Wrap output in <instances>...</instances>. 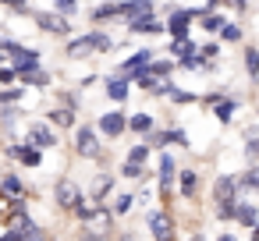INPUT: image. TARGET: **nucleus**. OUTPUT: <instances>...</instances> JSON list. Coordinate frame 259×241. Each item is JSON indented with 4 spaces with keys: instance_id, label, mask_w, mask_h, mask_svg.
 <instances>
[{
    "instance_id": "nucleus-1",
    "label": "nucleus",
    "mask_w": 259,
    "mask_h": 241,
    "mask_svg": "<svg viewBox=\"0 0 259 241\" xmlns=\"http://www.w3.org/2000/svg\"><path fill=\"white\" fill-rule=\"evenodd\" d=\"M238 195H241V177H234V174L217 177L213 199H217V216L220 220H238V202H241Z\"/></svg>"
},
{
    "instance_id": "nucleus-2",
    "label": "nucleus",
    "mask_w": 259,
    "mask_h": 241,
    "mask_svg": "<svg viewBox=\"0 0 259 241\" xmlns=\"http://www.w3.org/2000/svg\"><path fill=\"white\" fill-rule=\"evenodd\" d=\"M121 43H114L103 29H89L85 36H75L68 39V57H93V54H110L117 50Z\"/></svg>"
},
{
    "instance_id": "nucleus-3",
    "label": "nucleus",
    "mask_w": 259,
    "mask_h": 241,
    "mask_svg": "<svg viewBox=\"0 0 259 241\" xmlns=\"http://www.w3.org/2000/svg\"><path fill=\"white\" fill-rule=\"evenodd\" d=\"M96 131H100V128H93V124H78V128H75V153H78L82 160H100V156H103Z\"/></svg>"
},
{
    "instance_id": "nucleus-4",
    "label": "nucleus",
    "mask_w": 259,
    "mask_h": 241,
    "mask_svg": "<svg viewBox=\"0 0 259 241\" xmlns=\"http://www.w3.org/2000/svg\"><path fill=\"white\" fill-rule=\"evenodd\" d=\"M54 199H57V206H61V209H68V213H78V209L85 206V195H82V188H78V184H71V181H57V191H54Z\"/></svg>"
},
{
    "instance_id": "nucleus-5",
    "label": "nucleus",
    "mask_w": 259,
    "mask_h": 241,
    "mask_svg": "<svg viewBox=\"0 0 259 241\" xmlns=\"http://www.w3.org/2000/svg\"><path fill=\"white\" fill-rule=\"evenodd\" d=\"M36 25L47 36H71V22L57 11H36Z\"/></svg>"
},
{
    "instance_id": "nucleus-6",
    "label": "nucleus",
    "mask_w": 259,
    "mask_h": 241,
    "mask_svg": "<svg viewBox=\"0 0 259 241\" xmlns=\"http://www.w3.org/2000/svg\"><path fill=\"white\" fill-rule=\"evenodd\" d=\"M153 61H156V54H153L149 46H139L135 54H128V57H124V61L117 64V75H128V78H132V75L146 71V68H149Z\"/></svg>"
},
{
    "instance_id": "nucleus-7",
    "label": "nucleus",
    "mask_w": 259,
    "mask_h": 241,
    "mask_svg": "<svg viewBox=\"0 0 259 241\" xmlns=\"http://www.w3.org/2000/svg\"><path fill=\"white\" fill-rule=\"evenodd\" d=\"M192 22H195V11H192V8H174V11L167 15V32H170L174 39H188Z\"/></svg>"
},
{
    "instance_id": "nucleus-8",
    "label": "nucleus",
    "mask_w": 259,
    "mask_h": 241,
    "mask_svg": "<svg viewBox=\"0 0 259 241\" xmlns=\"http://www.w3.org/2000/svg\"><path fill=\"white\" fill-rule=\"evenodd\" d=\"M8 156H15V160H22L25 167H39L43 163V149L25 135V142H15V146H8Z\"/></svg>"
},
{
    "instance_id": "nucleus-9",
    "label": "nucleus",
    "mask_w": 259,
    "mask_h": 241,
    "mask_svg": "<svg viewBox=\"0 0 259 241\" xmlns=\"http://www.w3.org/2000/svg\"><path fill=\"white\" fill-rule=\"evenodd\" d=\"M11 64L18 68V71H36V68H43V54L36 50V46H15L11 50Z\"/></svg>"
},
{
    "instance_id": "nucleus-10",
    "label": "nucleus",
    "mask_w": 259,
    "mask_h": 241,
    "mask_svg": "<svg viewBox=\"0 0 259 241\" xmlns=\"http://www.w3.org/2000/svg\"><path fill=\"white\" fill-rule=\"evenodd\" d=\"M132 85H135V82H132L128 75H117V71H114V75H107V82H103V92H107V100H114V103H124V100L132 96Z\"/></svg>"
},
{
    "instance_id": "nucleus-11",
    "label": "nucleus",
    "mask_w": 259,
    "mask_h": 241,
    "mask_svg": "<svg viewBox=\"0 0 259 241\" xmlns=\"http://www.w3.org/2000/svg\"><path fill=\"white\" fill-rule=\"evenodd\" d=\"M96 128H100L103 135L117 138V135H124V131H128V114H124V110H110V114H100Z\"/></svg>"
},
{
    "instance_id": "nucleus-12",
    "label": "nucleus",
    "mask_w": 259,
    "mask_h": 241,
    "mask_svg": "<svg viewBox=\"0 0 259 241\" xmlns=\"http://www.w3.org/2000/svg\"><path fill=\"white\" fill-rule=\"evenodd\" d=\"M128 32L132 36H160V32H167V22H160L156 15H142V18L128 22Z\"/></svg>"
},
{
    "instance_id": "nucleus-13",
    "label": "nucleus",
    "mask_w": 259,
    "mask_h": 241,
    "mask_svg": "<svg viewBox=\"0 0 259 241\" xmlns=\"http://www.w3.org/2000/svg\"><path fill=\"white\" fill-rule=\"evenodd\" d=\"M209 64H213V61H206L202 46H195V43H192V46L178 57V68H181V71H206Z\"/></svg>"
},
{
    "instance_id": "nucleus-14",
    "label": "nucleus",
    "mask_w": 259,
    "mask_h": 241,
    "mask_svg": "<svg viewBox=\"0 0 259 241\" xmlns=\"http://www.w3.org/2000/svg\"><path fill=\"white\" fill-rule=\"evenodd\" d=\"M178 174H181V170H178V160H174L170 153H163L160 163H156V177H160V191H163V195L170 191V184H174Z\"/></svg>"
},
{
    "instance_id": "nucleus-15",
    "label": "nucleus",
    "mask_w": 259,
    "mask_h": 241,
    "mask_svg": "<svg viewBox=\"0 0 259 241\" xmlns=\"http://www.w3.org/2000/svg\"><path fill=\"white\" fill-rule=\"evenodd\" d=\"M149 230L153 241H174V220L167 213H149Z\"/></svg>"
},
{
    "instance_id": "nucleus-16",
    "label": "nucleus",
    "mask_w": 259,
    "mask_h": 241,
    "mask_svg": "<svg viewBox=\"0 0 259 241\" xmlns=\"http://www.w3.org/2000/svg\"><path fill=\"white\" fill-rule=\"evenodd\" d=\"M39 149H54L57 146V131L50 128V124H29V131H25Z\"/></svg>"
},
{
    "instance_id": "nucleus-17",
    "label": "nucleus",
    "mask_w": 259,
    "mask_h": 241,
    "mask_svg": "<svg viewBox=\"0 0 259 241\" xmlns=\"http://www.w3.org/2000/svg\"><path fill=\"white\" fill-rule=\"evenodd\" d=\"M128 131H135V135H149V131H156V124H153V114H146V110H139V114H128Z\"/></svg>"
},
{
    "instance_id": "nucleus-18",
    "label": "nucleus",
    "mask_w": 259,
    "mask_h": 241,
    "mask_svg": "<svg viewBox=\"0 0 259 241\" xmlns=\"http://www.w3.org/2000/svg\"><path fill=\"white\" fill-rule=\"evenodd\" d=\"M238 103H241L238 96H224V100L213 107V117H217L220 124H231V121H234V110H238Z\"/></svg>"
},
{
    "instance_id": "nucleus-19",
    "label": "nucleus",
    "mask_w": 259,
    "mask_h": 241,
    "mask_svg": "<svg viewBox=\"0 0 259 241\" xmlns=\"http://www.w3.org/2000/svg\"><path fill=\"white\" fill-rule=\"evenodd\" d=\"M47 121H50V124H61V128H78V117H75L71 107H54V110L47 114Z\"/></svg>"
},
{
    "instance_id": "nucleus-20",
    "label": "nucleus",
    "mask_w": 259,
    "mask_h": 241,
    "mask_svg": "<svg viewBox=\"0 0 259 241\" xmlns=\"http://www.w3.org/2000/svg\"><path fill=\"white\" fill-rule=\"evenodd\" d=\"M18 82H22V85H32V89H47V85H50V75H47L43 68H36V71H18Z\"/></svg>"
},
{
    "instance_id": "nucleus-21",
    "label": "nucleus",
    "mask_w": 259,
    "mask_h": 241,
    "mask_svg": "<svg viewBox=\"0 0 259 241\" xmlns=\"http://www.w3.org/2000/svg\"><path fill=\"white\" fill-rule=\"evenodd\" d=\"M114 191V177L110 174H100L96 177V188H93V202L96 206H107V195Z\"/></svg>"
},
{
    "instance_id": "nucleus-22",
    "label": "nucleus",
    "mask_w": 259,
    "mask_h": 241,
    "mask_svg": "<svg viewBox=\"0 0 259 241\" xmlns=\"http://www.w3.org/2000/svg\"><path fill=\"white\" fill-rule=\"evenodd\" d=\"M89 18L100 25V22H114V18H121V4H100V8H93L89 11Z\"/></svg>"
},
{
    "instance_id": "nucleus-23",
    "label": "nucleus",
    "mask_w": 259,
    "mask_h": 241,
    "mask_svg": "<svg viewBox=\"0 0 259 241\" xmlns=\"http://www.w3.org/2000/svg\"><path fill=\"white\" fill-rule=\"evenodd\" d=\"M178 181H181V199H195V191H199V174H195V170H181Z\"/></svg>"
},
{
    "instance_id": "nucleus-24",
    "label": "nucleus",
    "mask_w": 259,
    "mask_h": 241,
    "mask_svg": "<svg viewBox=\"0 0 259 241\" xmlns=\"http://www.w3.org/2000/svg\"><path fill=\"white\" fill-rule=\"evenodd\" d=\"M241 64H245V75H248L252 82H259V50H255V46H245Z\"/></svg>"
},
{
    "instance_id": "nucleus-25",
    "label": "nucleus",
    "mask_w": 259,
    "mask_h": 241,
    "mask_svg": "<svg viewBox=\"0 0 259 241\" xmlns=\"http://www.w3.org/2000/svg\"><path fill=\"white\" fill-rule=\"evenodd\" d=\"M174 107H188V103H202V96L199 92H188V89H178V85H170V96H167Z\"/></svg>"
},
{
    "instance_id": "nucleus-26",
    "label": "nucleus",
    "mask_w": 259,
    "mask_h": 241,
    "mask_svg": "<svg viewBox=\"0 0 259 241\" xmlns=\"http://www.w3.org/2000/svg\"><path fill=\"white\" fill-rule=\"evenodd\" d=\"M238 223H241V227H248V230H252V227H255V223H259V209H255V206H252V202H238Z\"/></svg>"
},
{
    "instance_id": "nucleus-27",
    "label": "nucleus",
    "mask_w": 259,
    "mask_h": 241,
    "mask_svg": "<svg viewBox=\"0 0 259 241\" xmlns=\"http://www.w3.org/2000/svg\"><path fill=\"white\" fill-rule=\"evenodd\" d=\"M0 195H25V184H22V177L18 174H4V181H0Z\"/></svg>"
},
{
    "instance_id": "nucleus-28",
    "label": "nucleus",
    "mask_w": 259,
    "mask_h": 241,
    "mask_svg": "<svg viewBox=\"0 0 259 241\" xmlns=\"http://www.w3.org/2000/svg\"><path fill=\"white\" fill-rule=\"evenodd\" d=\"M149 71H153L156 78H170V75L178 71V61H170V54H167V61H153Z\"/></svg>"
},
{
    "instance_id": "nucleus-29",
    "label": "nucleus",
    "mask_w": 259,
    "mask_h": 241,
    "mask_svg": "<svg viewBox=\"0 0 259 241\" xmlns=\"http://www.w3.org/2000/svg\"><path fill=\"white\" fill-rule=\"evenodd\" d=\"M18 114H22V110H18L15 103H0V128H15V124H18Z\"/></svg>"
},
{
    "instance_id": "nucleus-30",
    "label": "nucleus",
    "mask_w": 259,
    "mask_h": 241,
    "mask_svg": "<svg viewBox=\"0 0 259 241\" xmlns=\"http://www.w3.org/2000/svg\"><path fill=\"white\" fill-rule=\"evenodd\" d=\"M54 11L64 15V18H75L82 11V0H54Z\"/></svg>"
},
{
    "instance_id": "nucleus-31",
    "label": "nucleus",
    "mask_w": 259,
    "mask_h": 241,
    "mask_svg": "<svg viewBox=\"0 0 259 241\" xmlns=\"http://www.w3.org/2000/svg\"><path fill=\"white\" fill-rule=\"evenodd\" d=\"M199 25H202V29H206V32H213V36H220V29H224V25H227V18H224V15H220V11H213V15H206V18H202V22H199Z\"/></svg>"
},
{
    "instance_id": "nucleus-32",
    "label": "nucleus",
    "mask_w": 259,
    "mask_h": 241,
    "mask_svg": "<svg viewBox=\"0 0 259 241\" xmlns=\"http://www.w3.org/2000/svg\"><path fill=\"white\" fill-rule=\"evenodd\" d=\"M241 36H245V32H241L238 22H227V25L220 29V39H224V43H241Z\"/></svg>"
},
{
    "instance_id": "nucleus-33",
    "label": "nucleus",
    "mask_w": 259,
    "mask_h": 241,
    "mask_svg": "<svg viewBox=\"0 0 259 241\" xmlns=\"http://www.w3.org/2000/svg\"><path fill=\"white\" fill-rule=\"evenodd\" d=\"M241 188H248V191H259V163H252V167L241 174Z\"/></svg>"
},
{
    "instance_id": "nucleus-34",
    "label": "nucleus",
    "mask_w": 259,
    "mask_h": 241,
    "mask_svg": "<svg viewBox=\"0 0 259 241\" xmlns=\"http://www.w3.org/2000/svg\"><path fill=\"white\" fill-rule=\"evenodd\" d=\"M4 8H11L15 15H25V18H36V11L29 8V0H0Z\"/></svg>"
},
{
    "instance_id": "nucleus-35",
    "label": "nucleus",
    "mask_w": 259,
    "mask_h": 241,
    "mask_svg": "<svg viewBox=\"0 0 259 241\" xmlns=\"http://www.w3.org/2000/svg\"><path fill=\"white\" fill-rule=\"evenodd\" d=\"M149 149H153L149 142H139V146L128 149V160H132V163H146V160H149Z\"/></svg>"
},
{
    "instance_id": "nucleus-36",
    "label": "nucleus",
    "mask_w": 259,
    "mask_h": 241,
    "mask_svg": "<svg viewBox=\"0 0 259 241\" xmlns=\"http://www.w3.org/2000/svg\"><path fill=\"white\" fill-rule=\"evenodd\" d=\"M25 96V85H11V89H0V103H18Z\"/></svg>"
},
{
    "instance_id": "nucleus-37",
    "label": "nucleus",
    "mask_w": 259,
    "mask_h": 241,
    "mask_svg": "<svg viewBox=\"0 0 259 241\" xmlns=\"http://www.w3.org/2000/svg\"><path fill=\"white\" fill-rule=\"evenodd\" d=\"M121 174H124L128 181H139V177L146 174V163H132V160H128V163L121 167Z\"/></svg>"
},
{
    "instance_id": "nucleus-38",
    "label": "nucleus",
    "mask_w": 259,
    "mask_h": 241,
    "mask_svg": "<svg viewBox=\"0 0 259 241\" xmlns=\"http://www.w3.org/2000/svg\"><path fill=\"white\" fill-rule=\"evenodd\" d=\"M146 142H149L153 149H163V146L170 142V138H167V128H163V131H160V128H156V131H149V135H146Z\"/></svg>"
},
{
    "instance_id": "nucleus-39",
    "label": "nucleus",
    "mask_w": 259,
    "mask_h": 241,
    "mask_svg": "<svg viewBox=\"0 0 259 241\" xmlns=\"http://www.w3.org/2000/svg\"><path fill=\"white\" fill-rule=\"evenodd\" d=\"M167 138H170L174 146H192V142H188V131H185V128H167Z\"/></svg>"
},
{
    "instance_id": "nucleus-40",
    "label": "nucleus",
    "mask_w": 259,
    "mask_h": 241,
    "mask_svg": "<svg viewBox=\"0 0 259 241\" xmlns=\"http://www.w3.org/2000/svg\"><path fill=\"white\" fill-rule=\"evenodd\" d=\"M132 206H135V195H128V191H124V195H117V202H114V213L121 216V213H128Z\"/></svg>"
},
{
    "instance_id": "nucleus-41",
    "label": "nucleus",
    "mask_w": 259,
    "mask_h": 241,
    "mask_svg": "<svg viewBox=\"0 0 259 241\" xmlns=\"http://www.w3.org/2000/svg\"><path fill=\"white\" fill-rule=\"evenodd\" d=\"M11 82H18V68L4 64V68H0V85H11Z\"/></svg>"
},
{
    "instance_id": "nucleus-42",
    "label": "nucleus",
    "mask_w": 259,
    "mask_h": 241,
    "mask_svg": "<svg viewBox=\"0 0 259 241\" xmlns=\"http://www.w3.org/2000/svg\"><path fill=\"white\" fill-rule=\"evenodd\" d=\"M224 96H231V92H227V89H213V92H206V96H202V107H217Z\"/></svg>"
},
{
    "instance_id": "nucleus-43",
    "label": "nucleus",
    "mask_w": 259,
    "mask_h": 241,
    "mask_svg": "<svg viewBox=\"0 0 259 241\" xmlns=\"http://www.w3.org/2000/svg\"><path fill=\"white\" fill-rule=\"evenodd\" d=\"M245 156L255 163L259 160V135H252V138H245Z\"/></svg>"
},
{
    "instance_id": "nucleus-44",
    "label": "nucleus",
    "mask_w": 259,
    "mask_h": 241,
    "mask_svg": "<svg viewBox=\"0 0 259 241\" xmlns=\"http://www.w3.org/2000/svg\"><path fill=\"white\" fill-rule=\"evenodd\" d=\"M188 46H192L188 39H170V46H167V54H170V57H181V54H185Z\"/></svg>"
},
{
    "instance_id": "nucleus-45",
    "label": "nucleus",
    "mask_w": 259,
    "mask_h": 241,
    "mask_svg": "<svg viewBox=\"0 0 259 241\" xmlns=\"http://www.w3.org/2000/svg\"><path fill=\"white\" fill-rule=\"evenodd\" d=\"M11 213L15 216H29L25 213V195H11Z\"/></svg>"
},
{
    "instance_id": "nucleus-46",
    "label": "nucleus",
    "mask_w": 259,
    "mask_h": 241,
    "mask_svg": "<svg viewBox=\"0 0 259 241\" xmlns=\"http://www.w3.org/2000/svg\"><path fill=\"white\" fill-rule=\"evenodd\" d=\"M202 54H206V61H217L220 57V43H202Z\"/></svg>"
},
{
    "instance_id": "nucleus-47",
    "label": "nucleus",
    "mask_w": 259,
    "mask_h": 241,
    "mask_svg": "<svg viewBox=\"0 0 259 241\" xmlns=\"http://www.w3.org/2000/svg\"><path fill=\"white\" fill-rule=\"evenodd\" d=\"M0 241H25V234H22V227H11L4 237H0Z\"/></svg>"
},
{
    "instance_id": "nucleus-48",
    "label": "nucleus",
    "mask_w": 259,
    "mask_h": 241,
    "mask_svg": "<svg viewBox=\"0 0 259 241\" xmlns=\"http://www.w3.org/2000/svg\"><path fill=\"white\" fill-rule=\"evenodd\" d=\"M61 100H64V107H71V110H78V96H75V92H61Z\"/></svg>"
},
{
    "instance_id": "nucleus-49",
    "label": "nucleus",
    "mask_w": 259,
    "mask_h": 241,
    "mask_svg": "<svg viewBox=\"0 0 259 241\" xmlns=\"http://www.w3.org/2000/svg\"><path fill=\"white\" fill-rule=\"evenodd\" d=\"M89 85H96V75H85V78L78 82V89H89Z\"/></svg>"
},
{
    "instance_id": "nucleus-50",
    "label": "nucleus",
    "mask_w": 259,
    "mask_h": 241,
    "mask_svg": "<svg viewBox=\"0 0 259 241\" xmlns=\"http://www.w3.org/2000/svg\"><path fill=\"white\" fill-rule=\"evenodd\" d=\"M231 8H238V11H245V8H248V0H231Z\"/></svg>"
},
{
    "instance_id": "nucleus-51",
    "label": "nucleus",
    "mask_w": 259,
    "mask_h": 241,
    "mask_svg": "<svg viewBox=\"0 0 259 241\" xmlns=\"http://www.w3.org/2000/svg\"><path fill=\"white\" fill-rule=\"evenodd\" d=\"M252 241H259V223H255V227H252Z\"/></svg>"
},
{
    "instance_id": "nucleus-52",
    "label": "nucleus",
    "mask_w": 259,
    "mask_h": 241,
    "mask_svg": "<svg viewBox=\"0 0 259 241\" xmlns=\"http://www.w3.org/2000/svg\"><path fill=\"white\" fill-rule=\"evenodd\" d=\"M4 61H11V57H8V54H4V50H0V68H4Z\"/></svg>"
},
{
    "instance_id": "nucleus-53",
    "label": "nucleus",
    "mask_w": 259,
    "mask_h": 241,
    "mask_svg": "<svg viewBox=\"0 0 259 241\" xmlns=\"http://www.w3.org/2000/svg\"><path fill=\"white\" fill-rule=\"evenodd\" d=\"M220 241H238V237H234V234H224V237H220Z\"/></svg>"
},
{
    "instance_id": "nucleus-54",
    "label": "nucleus",
    "mask_w": 259,
    "mask_h": 241,
    "mask_svg": "<svg viewBox=\"0 0 259 241\" xmlns=\"http://www.w3.org/2000/svg\"><path fill=\"white\" fill-rule=\"evenodd\" d=\"M192 241H206V237H202V234H192Z\"/></svg>"
}]
</instances>
